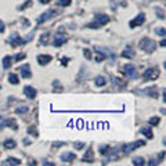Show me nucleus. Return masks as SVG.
Instances as JSON below:
<instances>
[{
  "instance_id": "nucleus-1",
  "label": "nucleus",
  "mask_w": 166,
  "mask_h": 166,
  "mask_svg": "<svg viewBox=\"0 0 166 166\" xmlns=\"http://www.w3.org/2000/svg\"><path fill=\"white\" fill-rule=\"evenodd\" d=\"M109 21L108 18V15H104V14H97L96 17H94V21L91 22V24L87 25V28H100V26H103V25H105L107 22Z\"/></svg>"
},
{
  "instance_id": "nucleus-2",
  "label": "nucleus",
  "mask_w": 166,
  "mask_h": 166,
  "mask_svg": "<svg viewBox=\"0 0 166 166\" xmlns=\"http://www.w3.org/2000/svg\"><path fill=\"white\" fill-rule=\"evenodd\" d=\"M139 47L141 48V50H144V51H154L155 50V42L151 39H143L141 42L139 43Z\"/></svg>"
},
{
  "instance_id": "nucleus-3",
  "label": "nucleus",
  "mask_w": 166,
  "mask_h": 166,
  "mask_svg": "<svg viewBox=\"0 0 166 166\" xmlns=\"http://www.w3.org/2000/svg\"><path fill=\"white\" fill-rule=\"evenodd\" d=\"M123 73L127 76L129 79H134L137 76V69L136 66L132 65V64H127V65L123 66Z\"/></svg>"
},
{
  "instance_id": "nucleus-4",
  "label": "nucleus",
  "mask_w": 166,
  "mask_h": 166,
  "mask_svg": "<svg viewBox=\"0 0 166 166\" xmlns=\"http://www.w3.org/2000/svg\"><path fill=\"white\" fill-rule=\"evenodd\" d=\"M141 145H144V141H134V143H132V144H127V145H125L123 147V152H132V151H134L136 148H139V147H141Z\"/></svg>"
},
{
  "instance_id": "nucleus-5",
  "label": "nucleus",
  "mask_w": 166,
  "mask_h": 166,
  "mask_svg": "<svg viewBox=\"0 0 166 166\" xmlns=\"http://www.w3.org/2000/svg\"><path fill=\"white\" fill-rule=\"evenodd\" d=\"M144 21H145V17H144V14H139V15H137V17H136V18H134L132 22H130V28L140 26V25H143V24H144Z\"/></svg>"
},
{
  "instance_id": "nucleus-6",
  "label": "nucleus",
  "mask_w": 166,
  "mask_h": 166,
  "mask_svg": "<svg viewBox=\"0 0 166 166\" xmlns=\"http://www.w3.org/2000/svg\"><path fill=\"white\" fill-rule=\"evenodd\" d=\"M158 76H159V72H158V69H155V68H150V69H147L144 72L145 79H157Z\"/></svg>"
},
{
  "instance_id": "nucleus-7",
  "label": "nucleus",
  "mask_w": 166,
  "mask_h": 166,
  "mask_svg": "<svg viewBox=\"0 0 166 166\" xmlns=\"http://www.w3.org/2000/svg\"><path fill=\"white\" fill-rule=\"evenodd\" d=\"M9 42L11 43V44H22V43H25V40H21V37H19V35L18 33H11V35H10V39H9Z\"/></svg>"
},
{
  "instance_id": "nucleus-8",
  "label": "nucleus",
  "mask_w": 166,
  "mask_h": 166,
  "mask_svg": "<svg viewBox=\"0 0 166 166\" xmlns=\"http://www.w3.org/2000/svg\"><path fill=\"white\" fill-rule=\"evenodd\" d=\"M54 15V11L53 10H48V11H46V12H43L42 15H40L39 18H37V24H43L44 21H47V19H50Z\"/></svg>"
},
{
  "instance_id": "nucleus-9",
  "label": "nucleus",
  "mask_w": 166,
  "mask_h": 166,
  "mask_svg": "<svg viewBox=\"0 0 166 166\" xmlns=\"http://www.w3.org/2000/svg\"><path fill=\"white\" fill-rule=\"evenodd\" d=\"M24 93H25V96H26L28 98L33 100V98H35V97H36L37 91L35 90V89H33L32 86H25V89H24Z\"/></svg>"
},
{
  "instance_id": "nucleus-10",
  "label": "nucleus",
  "mask_w": 166,
  "mask_h": 166,
  "mask_svg": "<svg viewBox=\"0 0 166 166\" xmlns=\"http://www.w3.org/2000/svg\"><path fill=\"white\" fill-rule=\"evenodd\" d=\"M53 58H51V55H47V54H40V55H37V62L40 64V65H46V64H48L50 61H51Z\"/></svg>"
},
{
  "instance_id": "nucleus-11",
  "label": "nucleus",
  "mask_w": 166,
  "mask_h": 166,
  "mask_svg": "<svg viewBox=\"0 0 166 166\" xmlns=\"http://www.w3.org/2000/svg\"><path fill=\"white\" fill-rule=\"evenodd\" d=\"M19 72H21L22 78H30V66L28 64H25L19 68Z\"/></svg>"
},
{
  "instance_id": "nucleus-12",
  "label": "nucleus",
  "mask_w": 166,
  "mask_h": 166,
  "mask_svg": "<svg viewBox=\"0 0 166 166\" xmlns=\"http://www.w3.org/2000/svg\"><path fill=\"white\" fill-rule=\"evenodd\" d=\"M73 159H75V154H72V152H62L61 154V161H64V162H72Z\"/></svg>"
},
{
  "instance_id": "nucleus-13",
  "label": "nucleus",
  "mask_w": 166,
  "mask_h": 166,
  "mask_svg": "<svg viewBox=\"0 0 166 166\" xmlns=\"http://www.w3.org/2000/svg\"><path fill=\"white\" fill-rule=\"evenodd\" d=\"M65 42H66L65 36H60V35H57V36H55V39L53 40V44H54L55 47H60V46L64 44Z\"/></svg>"
},
{
  "instance_id": "nucleus-14",
  "label": "nucleus",
  "mask_w": 166,
  "mask_h": 166,
  "mask_svg": "<svg viewBox=\"0 0 166 166\" xmlns=\"http://www.w3.org/2000/svg\"><path fill=\"white\" fill-rule=\"evenodd\" d=\"M83 161H85V162H93V161H94V152H93V150H87V152L83 155Z\"/></svg>"
},
{
  "instance_id": "nucleus-15",
  "label": "nucleus",
  "mask_w": 166,
  "mask_h": 166,
  "mask_svg": "<svg viewBox=\"0 0 166 166\" xmlns=\"http://www.w3.org/2000/svg\"><path fill=\"white\" fill-rule=\"evenodd\" d=\"M15 145H17V143H15V140H12V139H7L6 141H4L6 150H12V148H15Z\"/></svg>"
},
{
  "instance_id": "nucleus-16",
  "label": "nucleus",
  "mask_w": 166,
  "mask_h": 166,
  "mask_svg": "<svg viewBox=\"0 0 166 166\" xmlns=\"http://www.w3.org/2000/svg\"><path fill=\"white\" fill-rule=\"evenodd\" d=\"M140 133H143L147 139H152L154 137V133H152V130L151 129H148V127H143L141 130H140Z\"/></svg>"
},
{
  "instance_id": "nucleus-17",
  "label": "nucleus",
  "mask_w": 166,
  "mask_h": 166,
  "mask_svg": "<svg viewBox=\"0 0 166 166\" xmlns=\"http://www.w3.org/2000/svg\"><path fill=\"white\" fill-rule=\"evenodd\" d=\"M134 54H136V53H134V50H132L130 47H127L126 50L122 53V55H123L125 58H133V57H134Z\"/></svg>"
},
{
  "instance_id": "nucleus-18",
  "label": "nucleus",
  "mask_w": 166,
  "mask_h": 166,
  "mask_svg": "<svg viewBox=\"0 0 166 166\" xmlns=\"http://www.w3.org/2000/svg\"><path fill=\"white\" fill-rule=\"evenodd\" d=\"M9 82L11 83V85H18L19 83V78L15 73H10L9 75Z\"/></svg>"
},
{
  "instance_id": "nucleus-19",
  "label": "nucleus",
  "mask_w": 166,
  "mask_h": 166,
  "mask_svg": "<svg viewBox=\"0 0 166 166\" xmlns=\"http://www.w3.org/2000/svg\"><path fill=\"white\" fill-rule=\"evenodd\" d=\"M10 66H11V57L10 55H6L3 58V68L4 69H9Z\"/></svg>"
},
{
  "instance_id": "nucleus-20",
  "label": "nucleus",
  "mask_w": 166,
  "mask_h": 166,
  "mask_svg": "<svg viewBox=\"0 0 166 166\" xmlns=\"http://www.w3.org/2000/svg\"><path fill=\"white\" fill-rule=\"evenodd\" d=\"M10 125H11V127L12 129H17V125H15V122L12 121V119H9V121H4L3 123H0V127H4V126H10Z\"/></svg>"
},
{
  "instance_id": "nucleus-21",
  "label": "nucleus",
  "mask_w": 166,
  "mask_h": 166,
  "mask_svg": "<svg viewBox=\"0 0 166 166\" xmlns=\"http://www.w3.org/2000/svg\"><path fill=\"white\" fill-rule=\"evenodd\" d=\"M21 163V161L17 159V158H9V159L4 162V165H19Z\"/></svg>"
},
{
  "instance_id": "nucleus-22",
  "label": "nucleus",
  "mask_w": 166,
  "mask_h": 166,
  "mask_svg": "<svg viewBox=\"0 0 166 166\" xmlns=\"http://www.w3.org/2000/svg\"><path fill=\"white\" fill-rule=\"evenodd\" d=\"M107 83V79L104 76H97L96 78V85L97 86H104Z\"/></svg>"
},
{
  "instance_id": "nucleus-23",
  "label": "nucleus",
  "mask_w": 166,
  "mask_h": 166,
  "mask_svg": "<svg viewBox=\"0 0 166 166\" xmlns=\"http://www.w3.org/2000/svg\"><path fill=\"white\" fill-rule=\"evenodd\" d=\"M48 37H50V33H48V32L43 33L42 36H40V43H42V44H47V43H48Z\"/></svg>"
},
{
  "instance_id": "nucleus-24",
  "label": "nucleus",
  "mask_w": 166,
  "mask_h": 166,
  "mask_svg": "<svg viewBox=\"0 0 166 166\" xmlns=\"http://www.w3.org/2000/svg\"><path fill=\"white\" fill-rule=\"evenodd\" d=\"M15 112H17V114H25V112H28V105H21V107H18V108L15 109Z\"/></svg>"
},
{
  "instance_id": "nucleus-25",
  "label": "nucleus",
  "mask_w": 166,
  "mask_h": 166,
  "mask_svg": "<svg viewBox=\"0 0 166 166\" xmlns=\"http://www.w3.org/2000/svg\"><path fill=\"white\" fill-rule=\"evenodd\" d=\"M28 133H29V134H32V136H35V137H37V136H39V133H37V130L35 129V126H30V127H28Z\"/></svg>"
},
{
  "instance_id": "nucleus-26",
  "label": "nucleus",
  "mask_w": 166,
  "mask_h": 166,
  "mask_svg": "<svg viewBox=\"0 0 166 166\" xmlns=\"http://www.w3.org/2000/svg\"><path fill=\"white\" fill-rule=\"evenodd\" d=\"M144 159H143V158H134V159H133V165H140V166H143L144 165Z\"/></svg>"
},
{
  "instance_id": "nucleus-27",
  "label": "nucleus",
  "mask_w": 166,
  "mask_h": 166,
  "mask_svg": "<svg viewBox=\"0 0 166 166\" xmlns=\"http://www.w3.org/2000/svg\"><path fill=\"white\" fill-rule=\"evenodd\" d=\"M159 121H161V118H159V116H154V118H151V119H150V125H152V126H155V125H158V123H159Z\"/></svg>"
},
{
  "instance_id": "nucleus-28",
  "label": "nucleus",
  "mask_w": 166,
  "mask_h": 166,
  "mask_svg": "<svg viewBox=\"0 0 166 166\" xmlns=\"http://www.w3.org/2000/svg\"><path fill=\"white\" fill-rule=\"evenodd\" d=\"M71 2H72V0H60V2H58V6L66 7V6H69L71 4Z\"/></svg>"
},
{
  "instance_id": "nucleus-29",
  "label": "nucleus",
  "mask_w": 166,
  "mask_h": 166,
  "mask_svg": "<svg viewBox=\"0 0 166 166\" xmlns=\"http://www.w3.org/2000/svg\"><path fill=\"white\" fill-rule=\"evenodd\" d=\"M73 147H75V150H82L85 147V143H73Z\"/></svg>"
},
{
  "instance_id": "nucleus-30",
  "label": "nucleus",
  "mask_w": 166,
  "mask_h": 166,
  "mask_svg": "<svg viewBox=\"0 0 166 166\" xmlns=\"http://www.w3.org/2000/svg\"><path fill=\"white\" fill-rule=\"evenodd\" d=\"M155 32L158 33V35H162L163 37H165V28H157V30Z\"/></svg>"
},
{
  "instance_id": "nucleus-31",
  "label": "nucleus",
  "mask_w": 166,
  "mask_h": 166,
  "mask_svg": "<svg viewBox=\"0 0 166 166\" xmlns=\"http://www.w3.org/2000/svg\"><path fill=\"white\" fill-rule=\"evenodd\" d=\"M83 54H85L86 58H91V53H90V50H87V48H85V50H83Z\"/></svg>"
},
{
  "instance_id": "nucleus-32",
  "label": "nucleus",
  "mask_w": 166,
  "mask_h": 166,
  "mask_svg": "<svg viewBox=\"0 0 166 166\" xmlns=\"http://www.w3.org/2000/svg\"><path fill=\"white\" fill-rule=\"evenodd\" d=\"M157 14L159 15V18H162V19L165 18V14H163V11H161L159 9H157Z\"/></svg>"
},
{
  "instance_id": "nucleus-33",
  "label": "nucleus",
  "mask_w": 166,
  "mask_h": 166,
  "mask_svg": "<svg viewBox=\"0 0 166 166\" xmlns=\"http://www.w3.org/2000/svg\"><path fill=\"white\" fill-rule=\"evenodd\" d=\"M22 58H25V54H19V55H17V57H15V60L19 61V60H22Z\"/></svg>"
},
{
  "instance_id": "nucleus-34",
  "label": "nucleus",
  "mask_w": 166,
  "mask_h": 166,
  "mask_svg": "<svg viewBox=\"0 0 166 166\" xmlns=\"http://www.w3.org/2000/svg\"><path fill=\"white\" fill-rule=\"evenodd\" d=\"M4 30V24H3V21H0V32H3Z\"/></svg>"
},
{
  "instance_id": "nucleus-35",
  "label": "nucleus",
  "mask_w": 166,
  "mask_h": 166,
  "mask_svg": "<svg viewBox=\"0 0 166 166\" xmlns=\"http://www.w3.org/2000/svg\"><path fill=\"white\" fill-rule=\"evenodd\" d=\"M61 145H64V143H54L53 147H61Z\"/></svg>"
},
{
  "instance_id": "nucleus-36",
  "label": "nucleus",
  "mask_w": 166,
  "mask_h": 166,
  "mask_svg": "<svg viewBox=\"0 0 166 166\" xmlns=\"http://www.w3.org/2000/svg\"><path fill=\"white\" fill-rule=\"evenodd\" d=\"M39 2H40V3H42V4H46V3H48L50 0H39Z\"/></svg>"
},
{
  "instance_id": "nucleus-37",
  "label": "nucleus",
  "mask_w": 166,
  "mask_h": 166,
  "mask_svg": "<svg viewBox=\"0 0 166 166\" xmlns=\"http://www.w3.org/2000/svg\"><path fill=\"white\" fill-rule=\"evenodd\" d=\"M24 144H25V145H26V144H30V141H29V140H24Z\"/></svg>"
}]
</instances>
